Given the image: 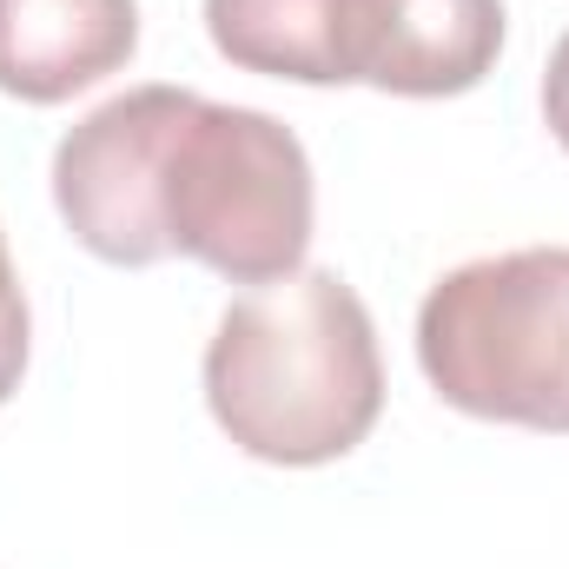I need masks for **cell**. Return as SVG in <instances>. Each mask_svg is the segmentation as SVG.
Segmentation results:
<instances>
[{
    "label": "cell",
    "mask_w": 569,
    "mask_h": 569,
    "mask_svg": "<svg viewBox=\"0 0 569 569\" xmlns=\"http://www.w3.org/2000/svg\"><path fill=\"white\" fill-rule=\"evenodd\" d=\"M206 405L246 457L318 470L351 457L385 411V358L365 298L331 266L232 298L206 345Z\"/></svg>",
    "instance_id": "obj_1"
},
{
    "label": "cell",
    "mask_w": 569,
    "mask_h": 569,
    "mask_svg": "<svg viewBox=\"0 0 569 569\" xmlns=\"http://www.w3.org/2000/svg\"><path fill=\"white\" fill-rule=\"evenodd\" d=\"M311 159L298 133L259 113L192 93L159 146L166 246L232 284H279L311 252Z\"/></svg>",
    "instance_id": "obj_2"
},
{
    "label": "cell",
    "mask_w": 569,
    "mask_h": 569,
    "mask_svg": "<svg viewBox=\"0 0 569 569\" xmlns=\"http://www.w3.org/2000/svg\"><path fill=\"white\" fill-rule=\"evenodd\" d=\"M418 365L463 418L569 437V246L443 272L418 305Z\"/></svg>",
    "instance_id": "obj_3"
},
{
    "label": "cell",
    "mask_w": 569,
    "mask_h": 569,
    "mask_svg": "<svg viewBox=\"0 0 569 569\" xmlns=\"http://www.w3.org/2000/svg\"><path fill=\"white\" fill-rule=\"evenodd\" d=\"M186 100L192 87H127L53 146V206L93 259L133 272L172 259L159 226V146Z\"/></svg>",
    "instance_id": "obj_4"
},
{
    "label": "cell",
    "mask_w": 569,
    "mask_h": 569,
    "mask_svg": "<svg viewBox=\"0 0 569 569\" xmlns=\"http://www.w3.org/2000/svg\"><path fill=\"white\" fill-rule=\"evenodd\" d=\"M503 0H345V73L398 100H457L503 53Z\"/></svg>",
    "instance_id": "obj_5"
},
{
    "label": "cell",
    "mask_w": 569,
    "mask_h": 569,
    "mask_svg": "<svg viewBox=\"0 0 569 569\" xmlns=\"http://www.w3.org/2000/svg\"><path fill=\"white\" fill-rule=\"evenodd\" d=\"M140 47V0H0V93L60 107Z\"/></svg>",
    "instance_id": "obj_6"
},
{
    "label": "cell",
    "mask_w": 569,
    "mask_h": 569,
    "mask_svg": "<svg viewBox=\"0 0 569 569\" xmlns=\"http://www.w3.org/2000/svg\"><path fill=\"white\" fill-rule=\"evenodd\" d=\"M206 33L246 73L298 87H351L345 0H206Z\"/></svg>",
    "instance_id": "obj_7"
},
{
    "label": "cell",
    "mask_w": 569,
    "mask_h": 569,
    "mask_svg": "<svg viewBox=\"0 0 569 569\" xmlns=\"http://www.w3.org/2000/svg\"><path fill=\"white\" fill-rule=\"evenodd\" d=\"M27 351H33V311H27V291H20V272L7 259V232H0V405L20 391Z\"/></svg>",
    "instance_id": "obj_8"
},
{
    "label": "cell",
    "mask_w": 569,
    "mask_h": 569,
    "mask_svg": "<svg viewBox=\"0 0 569 569\" xmlns=\"http://www.w3.org/2000/svg\"><path fill=\"white\" fill-rule=\"evenodd\" d=\"M543 127L569 152V33L550 47V67H543Z\"/></svg>",
    "instance_id": "obj_9"
}]
</instances>
